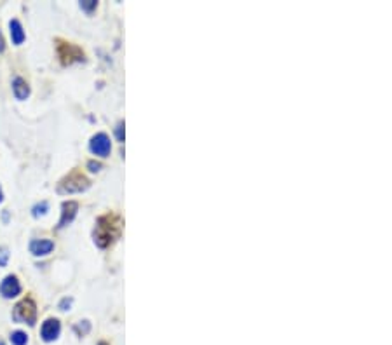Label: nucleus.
Returning <instances> with one entry per match:
<instances>
[{
    "label": "nucleus",
    "instance_id": "obj_1",
    "mask_svg": "<svg viewBox=\"0 0 392 345\" xmlns=\"http://www.w3.org/2000/svg\"><path fill=\"white\" fill-rule=\"evenodd\" d=\"M120 235V225L119 220L116 216H101L96 223V229H94V242L100 248H107L112 242L116 241Z\"/></svg>",
    "mask_w": 392,
    "mask_h": 345
},
{
    "label": "nucleus",
    "instance_id": "obj_2",
    "mask_svg": "<svg viewBox=\"0 0 392 345\" xmlns=\"http://www.w3.org/2000/svg\"><path fill=\"white\" fill-rule=\"evenodd\" d=\"M12 319L16 322H25V324L34 326L35 321H37V307H35L34 300H21L12 311Z\"/></svg>",
    "mask_w": 392,
    "mask_h": 345
},
{
    "label": "nucleus",
    "instance_id": "obj_3",
    "mask_svg": "<svg viewBox=\"0 0 392 345\" xmlns=\"http://www.w3.org/2000/svg\"><path fill=\"white\" fill-rule=\"evenodd\" d=\"M89 180L86 177H82L81 172H72L68 178L60 183V192H65V194H77V192H84L89 188Z\"/></svg>",
    "mask_w": 392,
    "mask_h": 345
},
{
    "label": "nucleus",
    "instance_id": "obj_4",
    "mask_svg": "<svg viewBox=\"0 0 392 345\" xmlns=\"http://www.w3.org/2000/svg\"><path fill=\"white\" fill-rule=\"evenodd\" d=\"M58 54L63 65H72L73 62H84V53L73 44H60Z\"/></svg>",
    "mask_w": 392,
    "mask_h": 345
},
{
    "label": "nucleus",
    "instance_id": "obj_5",
    "mask_svg": "<svg viewBox=\"0 0 392 345\" xmlns=\"http://www.w3.org/2000/svg\"><path fill=\"white\" fill-rule=\"evenodd\" d=\"M89 149L94 155H100V157H107L110 153L112 145H110V138H108L105 133H98L94 134L91 138V143H89Z\"/></svg>",
    "mask_w": 392,
    "mask_h": 345
},
{
    "label": "nucleus",
    "instance_id": "obj_6",
    "mask_svg": "<svg viewBox=\"0 0 392 345\" xmlns=\"http://www.w3.org/2000/svg\"><path fill=\"white\" fill-rule=\"evenodd\" d=\"M0 293L4 298H14L21 293V284L16 276H8L0 284Z\"/></svg>",
    "mask_w": 392,
    "mask_h": 345
},
{
    "label": "nucleus",
    "instance_id": "obj_7",
    "mask_svg": "<svg viewBox=\"0 0 392 345\" xmlns=\"http://www.w3.org/2000/svg\"><path fill=\"white\" fill-rule=\"evenodd\" d=\"M60 331H62V324L58 319H47L40 328V337L44 342H53L60 337Z\"/></svg>",
    "mask_w": 392,
    "mask_h": 345
},
{
    "label": "nucleus",
    "instance_id": "obj_8",
    "mask_svg": "<svg viewBox=\"0 0 392 345\" xmlns=\"http://www.w3.org/2000/svg\"><path fill=\"white\" fill-rule=\"evenodd\" d=\"M77 209L79 204L75 203V201H66V203H63L62 218H60L58 229H65L66 225H70V223L73 222V218H75V215H77Z\"/></svg>",
    "mask_w": 392,
    "mask_h": 345
},
{
    "label": "nucleus",
    "instance_id": "obj_9",
    "mask_svg": "<svg viewBox=\"0 0 392 345\" xmlns=\"http://www.w3.org/2000/svg\"><path fill=\"white\" fill-rule=\"evenodd\" d=\"M54 242L47 241V239H34L30 242V253L35 257H46V255L53 253Z\"/></svg>",
    "mask_w": 392,
    "mask_h": 345
},
{
    "label": "nucleus",
    "instance_id": "obj_10",
    "mask_svg": "<svg viewBox=\"0 0 392 345\" xmlns=\"http://www.w3.org/2000/svg\"><path fill=\"white\" fill-rule=\"evenodd\" d=\"M12 91H14V96L18 100H27L28 96H30V86L27 84L25 79L16 77L14 81H12Z\"/></svg>",
    "mask_w": 392,
    "mask_h": 345
},
{
    "label": "nucleus",
    "instance_id": "obj_11",
    "mask_svg": "<svg viewBox=\"0 0 392 345\" xmlns=\"http://www.w3.org/2000/svg\"><path fill=\"white\" fill-rule=\"evenodd\" d=\"M9 28H11L12 44H16V46H20V44H23L25 31H23V27H21L20 21H18V19H12L11 23H9Z\"/></svg>",
    "mask_w": 392,
    "mask_h": 345
},
{
    "label": "nucleus",
    "instance_id": "obj_12",
    "mask_svg": "<svg viewBox=\"0 0 392 345\" xmlns=\"http://www.w3.org/2000/svg\"><path fill=\"white\" fill-rule=\"evenodd\" d=\"M12 345H27L28 344V335L25 331H14L11 335Z\"/></svg>",
    "mask_w": 392,
    "mask_h": 345
},
{
    "label": "nucleus",
    "instance_id": "obj_13",
    "mask_svg": "<svg viewBox=\"0 0 392 345\" xmlns=\"http://www.w3.org/2000/svg\"><path fill=\"white\" fill-rule=\"evenodd\" d=\"M81 8L84 9L86 12H89V14H91V12L98 8V2L96 0H82Z\"/></svg>",
    "mask_w": 392,
    "mask_h": 345
},
{
    "label": "nucleus",
    "instance_id": "obj_14",
    "mask_svg": "<svg viewBox=\"0 0 392 345\" xmlns=\"http://www.w3.org/2000/svg\"><path fill=\"white\" fill-rule=\"evenodd\" d=\"M47 203H40V204H37V206L34 207V216H40V215H46V211H47Z\"/></svg>",
    "mask_w": 392,
    "mask_h": 345
},
{
    "label": "nucleus",
    "instance_id": "obj_15",
    "mask_svg": "<svg viewBox=\"0 0 392 345\" xmlns=\"http://www.w3.org/2000/svg\"><path fill=\"white\" fill-rule=\"evenodd\" d=\"M9 260V251L8 248H0V267H5Z\"/></svg>",
    "mask_w": 392,
    "mask_h": 345
},
{
    "label": "nucleus",
    "instance_id": "obj_16",
    "mask_svg": "<svg viewBox=\"0 0 392 345\" xmlns=\"http://www.w3.org/2000/svg\"><path fill=\"white\" fill-rule=\"evenodd\" d=\"M88 168H89V171L96 172V171H100V169H101V164H100V162L91 161V162H88Z\"/></svg>",
    "mask_w": 392,
    "mask_h": 345
},
{
    "label": "nucleus",
    "instance_id": "obj_17",
    "mask_svg": "<svg viewBox=\"0 0 392 345\" xmlns=\"http://www.w3.org/2000/svg\"><path fill=\"white\" fill-rule=\"evenodd\" d=\"M117 138H119V142H124V123H119V126H117Z\"/></svg>",
    "mask_w": 392,
    "mask_h": 345
},
{
    "label": "nucleus",
    "instance_id": "obj_18",
    "mask_svg": "<svg viewBox=\"0 0 392 345\" xmlns=\"http://www.w3.org/2000/svg\"><path fill=\"white\" fill-rule=\"evenodd\" d=\"M72 305V300L70 298H65L62 303H60V307H62V311H66V307Z\"/></svg>",
    "mask_w": 392,
    "mask_h": 345
},
{
    "label": "nucleus",
    "instance_id": "obj_19",
    "mask_svg": "<svg viewBox=\"0 0 392 345\" xmlns=\"http://www.w3.org/2000/svg\"><path fill=\"white\" fill-rule=\"evenodd\" d=\"M5 49V42H4V37H2V34H0V53H4Z\"/></svg>",
    "mask_w": 392,
    "mask_h": 345
},
{
    "label": "nucleus",
    "instance_id": "obj_20",
    "mask_svg": "<svg viewBox=\"0 0 392 345\" xmlns=\"http://www.w3.org/2000/svg\"><path fill=\"white\" fill-rule=\"evenodd\" d=\"M2 199H4V196H2V188H0V203H2Z\"/></svg>",
    "mask_w": 392,
    "mask_h": 345
},
{
    "label": "nucleus",
    "instance_id": "obj_21",
    "mask_svg": "<svg viewBox=\"0 0 392 345\" xmlns=\"http://www.w3.org/2000/svg\"><path fill=\"white\" fill-rule=\"evenodd\" d=\"M98 345H107V344H105V342H101V344H98Z\"/></svg>",
    "mask_w": 392,
    "mask_h": 345
},
{
    "label": "nucleus",
    "instance_id": "obj_22",
    "mask_svg": "<svg viewBox=\"0 0 392 345\" xmlns=\"http://www.w3.org/2000/svg\"><path fill=\"white\" fill-rule=\"evenodd\" d=\"M0 345H4V342H0Z\"/></svg>",
    "mask_w": 392,
    "mask_h": 345
}]
</instances>
